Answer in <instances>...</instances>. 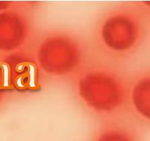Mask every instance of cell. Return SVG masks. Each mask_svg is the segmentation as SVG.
Instances as JSON below:
<instances>
[{
	"label": "cell",
	"instance_id": "6da1fadb",
	"mask_svg": "<svg viewBox=\"0 0 150 141\" xmlns=\"http://www.w3.org/2000/svg\"><path fill=\"white\" fill-rule=\"evenodd\" d=\"M101 141H109L108 140H101ZM116 141H133L131 140L128 139V138H124V137H122V138H119V140H117Z\"/></svg>",
	"mask_w": 150,
	"mask_h": 141
}]
</instances>
